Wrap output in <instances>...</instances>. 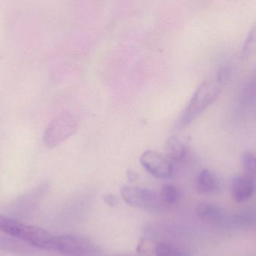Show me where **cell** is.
Returning <instances> with one entry per match:
<instances>
[{"instance_id": "1", "label": "cell", "mask_w": 256, "mask_h": 256, "mask_svg": "<svg viewBox=\"0 0 256 256\" xmlns=\"http://www.w3.org/2000/svg\"><path fill=\"white\" fill-rule=\"evenodd\" d=\"M228 76V70L222 68L198 86L179 118L180 126L190 124L216 101L224 90Z\"/></svg>"}, {"instance_id": "2", "label": "cell", "mask_w": 256, "mask_h": 256, "mask_svg": "<svg viewBox=\"0 0 256 256\" xmlns=\"http://www.w3.org/2000/svg\"><path fill=\"white\" fill-rule=\"evenodd\" d=\"M0 231L33 247L55 251L56 236L37 225L0 214Z\"/></svg>"}, {"instance_id": "3", "label": "cell", "mask_w": 256, "mask_h": 256, "mask_svg": "<svg viewBox=\"0 0 256 256\" xmlns=\"http://www.w3.org/2000/svg\"><path fill=\"white\" fill-rule=\"evenodd\" d=\"M78 120L74 114L63 112L48 125L44 135V142L49 147H55L70 138L78 130Z\"/></svg>"}, {"instance_id": "4", "label": "cell", "mask_w": 256, "mask_h": 256, "mask_svg": "<svg viewBox=\"0 0 256 256\" xmlns=\"http://www.w3.org/2000/svg\"><path fill=\"white\" fill-rule=\"evenodd\" d=\"M55 251L68 256H92L97 248L86 237L76 234H63L56 236Z\"/></svg>"}, {"instance_id": "5", "label": "cell", "mask_w": 256, "mask_h": 256, "mask_svg": "<svg viewBox=\"0 0 256 256\" xmlns=\"http://www.w3.org/2000/svg\"><path fill=\"white\" fill-rule=\"evenodd\" d=\"M121 194L127 204L138 208H158L162 204L159 194L140 186H123Z\"/></svg>"}, {"instance_id": "6", "label": "cell", "mask_w": 256, "mask_h": 256, "mask_svg": "<svg viewBox=\"0 0 256 256\" xmlns=\"http://www.w3.org/2000/svg\"><path fill=\"white\" fill-rule=\"evenodd\" d=\"M140 162L143 168L156 178H168L172 173V162L158 152L146 150L142 154Z\"/></svg>"}, {"instance_id": "7", "label": "cell", "mask_w": 256, "mask_h": 256, "mask_svg": "<svg viewBox=\"0 0 256 256\" xmlns=\"http://www.w3.org/2000/svg\"><path fill=\"white\" fill-rule=\"evenodd\" d=\"M256 191V182L248 176H238L232 183V195L237 203L246 202Z\"/></svg>"}, {"instance_id": "8", "label": "cell", "mask_w": 256, "mask_h": 256, "mask_svg": "<svg viewBox=\"0 0 256 256\" xmlns=\"http://www.w3.org/2000/svg\"><path fill=\"white\" fill-rule=\"evenodd\" d=\"M197 190L202 194H216L220 192L221 183L218 176L208 169L200 171L196 179Z\"/></svg>"}, {"instance_id": "9", "label": "cell", "mask_w": 256, "mask_h": 256, "mask_svg": "<svg viewBox=\"0 0 256 256\" xmlns=\"http://www.w3.org/2000/svg\"><path fill=\"white\" fill-rule=\"evenodd\" d=\"M196 213L200 219L214 223H220L224 219V213L222 208L212 203H200L197 205Z\"/></svg>"}, {"instance_id": "10", "label": "cell", "mask_w": 256, "mask_h": 256, "mask_svg": "<svg viewBox=\"0 0 256 256\" xmlns=\"http://www.w3.org/2000/svg\"><path fill=\"white\" fill-rule=\"evenodd\" d=\"M230 222L233 226L242 229L256 228V208H250L232 215Z\"/></svg>"}, {"instance_id": "11", "label": "cell", "mask_w": 256, "mask_h": 256, "mask_svg": "<svg viewBox=\"0 0 256 256\" xmlns=\"http://www.w3.org/2000/svg\"><path fill=\"white\" fill-rule=\"evenodd\" d=\"M165 153L170 162H180L186 155V148L177 138L170 137L166 142Z\"/></svg>"}, {"instance_id": "12", "label": "cell", "mask_w": 256, "mask_h": 256, "mask_svg": "<svg viewBox=\"0 0 256 256\" xmlns=\"http://www.w3.org/2000/svg\"><path fill=\"white\" fill-rule=\"evenodd\" d=\"M156 256H192L190 253L171 243H159L155 248Z\"/></svg>"}, {"instance_id": "13", "label": "cell", "mask_w": 256, "mask_h": 256, "mask_svg": "<svg viewBox=\"0 0 256 256\" xmlns=\"http://www.w3.org/2000/svg\"><path fill=\"white\" fill-rule=\"evenodd\" d=\"M242 163L246 176L256 180V155L250 151H246L242 156Z\"/></svg>"}, {"instance_id": "14", "label": "cell", "mask_w": 256, "mask_h": 256, "mask_svg": "<svg viewBox=\"0 0 256 256\" xmlns=\"http://www.w3.org/2000/svg\"><path fill=\"white\" fill-rule=\"evenodd\" d=\"M160 195V199L162 204H166V205H172L178 201V190L177 188L172 186V185H164L161 189Z\"/></svg>"}, {"instance_id": "15", "label": "cell", "mask_w": 256, "mask_h": 256, "mask_svg": "<svg viewBox=\"0 0 256 256\" xmlns=\"http://www.w3.org/2000/svg\"><path fill=\"white\" fill-rule=\"evenodd\" d=\"M256 46V21L255 25L251 29L250 33L242 48V57H248L254 51Z\"/></svg>"}, {"instance_id": "16", "label": "cell", "mask_w": 256, "mask_h": 256, "mask_svg": "<svg viewBox=\"0 0 256 256\" xmlns=\"http://www.w3.org/2000/svg\"><path fill=\"white\" fill-rule=\"evenodd\" d=\"M104 201L109 207H116L118 204V200L114 194H106L104 195Z\"/></svg>"}, {"instance_id": "17", "label": "cell", "mask_w": 256, "mask_h": 256, "mask_svg": "<svg viewBox=\"0 0 256 256\" xmlns=\"http://www.w3.org/2000/svg\"><path fill=\"white\" fill-rule=\"evenodd\" d=\"M106 256H132V255H106Z\"/></svg>"}]
</instances>
